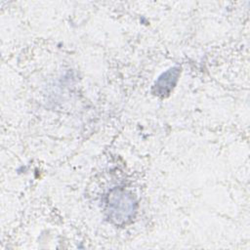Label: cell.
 <instances>
[{
  "mask_svg": "<svg viewBox=\"0 0 250 250\" xmlns=\"http://www.w3.org/2000/svg\"><path fill=\"white\" fill-rule=\"evenodd\" d=\"M180 70L178 67H173L164 72L156 81L154 88L155 94L158 96H165L171 92L176 85Z\"/></svg>",
  "mask_w": 250,
  "mask_h": 250,
  "instance_id": "2",
  "label": "cell"
},
{
  "mask_svg": "<svg viewBox=\"0 0 250 250\" xmlns=\"http://www.w3.org/2000/svg\"><path fill=\"white\" fill-rule=\"evenodd\" d=\"M134 206L135 203L131 195H128L125 191L116 190L108 201L109 217L117 224L124 223L133 215Z\"/></svg>",
  "mask_w": 250,
  "mask_h": 250,
  "instance_id": "1",
  "label": "cell"
}]
</instances>
